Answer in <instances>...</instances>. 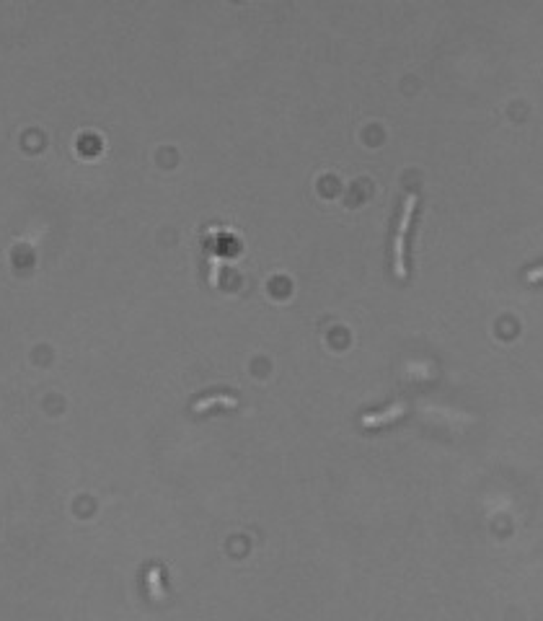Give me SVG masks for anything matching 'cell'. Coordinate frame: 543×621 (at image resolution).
<instances>
[{
	"label": "cell",
	"mask_w": 543,
	"mask_h": 621,
	"mask_svg": "<svg viewBox=\"0 0 543 621\" xmlns=\"http://www.w3.org/2000/svg\"><path fill=\"white\" fill-rule=\"evenodd\" d=\"M416 205H419V195L416 192H406L404 205H401V215H398V226H396V233L391 238L388 264H391V269H394V275L398 280L409 277V269H406V238H409L412 228H414Z\"/></svg>",
	"instance_id": "1"
},
{
	"label": "cell",
	"mask_w": 543,
	"mask_h": 621,
	"mask_svg": "<svg viewBox=\"0 0 543 621\" xmlns=\"http://www.w3.org/2000/svg\"><path fill=\"white\" fill-rule=\"evenodd\" d=\"M145 580H148V593L153 601H166V591H163V585H160V570L158 567H150L148 575H145Z\"/></svg>",
	"instance_id": "4"
},
{
	"label": "cell",
	"mask_w": 543,
	"mask_h": 621,
	"mask_svg": "<svg viewBox=\"0 0 543 621\" xmlns=\"http://www.w3.org/2000/svg\"><path fill=\"white\" fill-rule=\"evenodd\" d=\"M404 412H406L404 402H396L394 406H385L383 412L365 414V417H362V424H365V427H380V424H388V422H394V420H398Z\"/></svg>",
	"instance_id": "2"
},
{
	"label": "cell",
	"mask_w": 543,
	"mask_h": 621,
	"mask_svg": "<svg viewBox=\"0 0 543 621\" xmlns=\"http://www.w3.org/2000/svg\"><path fill=\"white\" fill-rule=\"evenodd\" d=\"M212 406H228V409H233V406H238V399H233V396H226V394H217V396H208V399H199V402H194L192 404V412H208V409H212Z\"/></svg>",
	"instance_id": "3"
}]
</instances>
